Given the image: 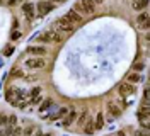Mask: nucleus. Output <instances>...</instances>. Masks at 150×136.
<instances>
[{
    "instance_id": "obj_8",
    "label": "nucleus",
    "mask_w": 150,
    "mask_h": 136,
    "mask_svg": "<svg viewBox=\"0 0 150 136\" xmlns=\"http://www.w3.org/2000/svg\"><path fill=\"white\" fill-rule=\"evenodd\" d=\"M121 112H123V109L120 107L118 104H109V106H108V114H109V121H111V119L120 118V116H121Z\"/></svg>"
},
{
    "instance_id": "obj_18",
    "label": "nucleus",
    "mask_w": 150,
    "mask_h": 136,
    "mask_svg": "<svg viewBox=\"0 0 150 136\" xmlns=\"http://www.w3.org/2000/svg\"><path fill=\"white\" fill-rule=\"evenodd\" d=\"M68 109L70 107H62L60 109V111H58V112H56V114H53V116H51V121H56V119H62V118H65V114L67 112H68Z\"/></svg>"
},
{
    "instance_id": "obj_2",
    "label": "nucleus",
    "mask_w": 150,
    "mask_h": 136,
    "mask_svg": "<svg viewBox=\"0 0 150 136\" xmlns=\"http://www.w3.org/2000/svg\"><path fill=\"white\" fill-rule=\"evenodd\" d=\"M38 41H41V43H60L62 34L58 31H45L38 36Z\"/></svg>"
},
{
    "instance_id": "obj_7",
    "label": "nucleus",
    "mask_w": 150,
    "mask_h": 136,
    "mask_svg": "<svg viewBox=\"0 0 150 136\" xmlns=\"http://www.w3.org/2000/svg\"><path fill=\"white\" fill-rule=\"evenodd\" d=\"M75 119H77V111H75L74 107H70L68 109V112L65 114V118H63V126L68 128L70 124H74L75 123Z\"/></svg>"
},
{
    "instance_id": "obj_13",
    "label": "nucleus",
    "mask_w": 150,
    "mask_h": 136,
    "mask_svg": "<svg viewBox=\"0 0 150 136\" xmlns=\"http://www.w3.org/2000/svg\"><path fill=\"white\" fill-rule=\"evenodd\" d=\"M126 82H130V83H140L142 82V75L138 72H133V73H130V75H126Z\"/></svg>"
},
{
    "instance_id": "obj_3",
    "label": "nucleus",
    "mask_w": 150,
    "mask_h": 136,
    "mask_svg": "<svg viewBox=\"0 0 150 136\" xmlns=\"http://www.w3.org/2000/svg\"><path fill=\"white\" fill-rule=\"evenodd\" d=\"M55 27L58 31H62V32H72L74 31V24L70 22V20H67L65 17H60L55 20Z\"/></svg>"
},
{
    "instance_id": "obj_31",
    "label": "nucleus",
    "mask_w": 150,
    "mask_h": 136,
    "mask_svg": "<svg viewBox=\"0 0 150 136\" xmlns=\"http://www.w3.org/2000/svg\"><path fill=\"white\" fill-rule=\"evenodd\" d=\"M38 136H51V135H48V133H46V135H41V133H39Z\"/></svg>"
},
{
    "instance_id": "obj_27",
    "label": "nucleus",
    "mask_w": 150,
    "mask_h": 136,
    "mask_svg": "<svg viewBox=\"0 0 150 136\" xmlns=\"http://www.w3.org/2000/svg\"><path fill=\"white\" fill-rule=\"evenodd\" d=\"M7 116H0V124H5V123H7Z\"/></svg>"
},
{
    "instance_id": "obj_5",
    "label": "nucleus",
    "mask_w": 150,
    "mask_h": 136,
    "mask_svg": "<svg viewBox=\"0 0 150 136\" xmlns=\"http://www.w3.org/2000/svg\"><path fill=\"white\" fill-rule=\"evenodd\" d=\"M45 58H28L26 60V66L31 68V70H39V68H45Z\"/></svg>"
},
{
    "instance_id": "obj_26",
    "label": "nucleus",
    "mask_w": 150,
    "mask_h": 136,
    "mask_svg": "<svg viewBox=\"0 0 150 136\" xmlns=\"http://www.w3.org/2000/svg\"><path fill=\"white\" fill-rule=\"evenodd\" d=\"M135 136H149V133H147V131H137Z\"/></svg>"
},
{
    "instance_id": "obj_28",
    "label": "nucleus",
    "mask_w": 150,
    "mask_h": 136,
    "mask_svg": "<svg viewBox=\"0 0 150 136\" xmlns=\"http://www.w3.org/2000/svg\"><path fill=\"white\" fill-rule=\"evenodd\" d=\"M9 121H10V124H16V123H17V119L16 118H9Z\"/></svg>"
},
{
    "instance_id": "obj_14",
    "label": "nucleus",
    "mask_w": 150,
    "mask_h": 136,
    "mask_svg": "<svg viewBox=\"0 0 150 136\" xmlns=\"http://www.w3.org/2000/svg\"><path fill=\"white\" fill-rule=\"evenodd\" d=\"M94 128L96 129H103L104 128V114L103 112H97V118L94 119Z\"/></svg>"
},
{
    "instance_id": "obj_29",
    "label": "nucleus",
    "mask_w": 150,
    "mask_h": 136,
    "mask_svg": "<svg viewBox=\"0 0 150 136\" xmlns=\"http://www.w3.org/2000/svg\"><path fill=\"white\" fill-rule=\"evenodd\" d=\"M5 54H7V56H10V54H12V48H9V49L5 51Z\"/></svg>"
},
{
    "instance_id": "obj_22",
    "label": "nucleus",
    "mask_w": 150,
    "mask_h": 136,
    "mask_svg": "<svg viewBox=\"0 0 150 136\" xmlns=\"http://www.w3.org/2000/svg\"><path fill=\"white\" fill-rule=\"evenodd\" d=\"M10 75H12V77H24V72H22V70H17V68H14V70L10 72Z\"/></svg>"
},
{
    "instance_id": "obj_17",
    "label": "nucleus",
    "mask_w": 150,
    "mask_h": 136,
    "mask_svg": "<svg viewBox=\"0 0 150 136\" xmlns=\"http://www.w3.org/2000/svg\"><path fill=\"white\" fill-rule=\"evenodd\" d=\"M149 5V0H135L133 2V9L135 10H143Z\"/></svg>"
},
{
    "instance_id": "obj_4",
    "label": "nucleus",
    "mask_w": 150,
    "mask_h": 136,
    "mask_svg": "<svg viewBox=\"0 0 150 136\" xmlns=\"http://www.w3.org/2000/svg\"><path fill=\"white\" fill-rule=\"evenodd\" d=\"M118 90H120V95H135L137 94V87L133 85V83H130V82H123L121 85L118 87Z\"/></svg>"
},
{
    "instance_id": "obj_30",
    "label": "nucleus",
    "mask_w": 150,
    "mask_h": 136,
    "mask_svg": "<svg viewBox=\"0 0 150 136\" xmlns=\"http://www.w3.org/2000/svg\"><path fill=\"white\" fill-rule=\"evenodd\" d=\"M104 0H94V4H103Z\"/></svg>"
},
{
    "instance_id": "obj_25",
    "label": "nucleus",
    "mask_w": 150,
    "mask_h": 136,
    "mask_svg": "<svg viewBox=\"0 0 150 136\" xmlns=\"http://www.w3.org/2000/svg\"><path fill=\"white\" fill-rule=\"evenodd\" d=\"M33 133H34V128H29V129H26V133H24V135H26V136H31Z\"/></svg>"
},
{
    "instance_id": "obj_15",
    "label": "nucleus",
    "mask_w": 150,
    "mask_h": 136,
    "mask_svg": "<svg viewBox=\"0 0 150 136\" xmlns=\"http://www.w3.org/2000/svg\"><path fill=\"white\" fill-rule=\"evenodd\" d=\"M82 128H84V133H87V135H92L94 131H96V128H94V119L85 121V124Z\"/></svg>"
},
{
    "instance_id": "obj_11",
    "label": "nucleus",
    "mask_w": 150,
    "mask_h": 136,
    "mask_svg": "<svg viewBox=\"0 0 150 136\" xmlns=\"http://www.w3.org/2000/svg\"><path fill=\"white\" fill-rule=\"evenodd\" d=\"M26 51H28V54H36V56H39V54H46V48L45 46H29Z\"/></svg>"
},
{
    "instance_id": "obj_19",
    "label": "nucleus",
    "mask_w": 150,
    "mask_h": 136,
    "mask_svg": "<svg viewBox=\"0 0 150 136\" xmlns=\"http://www.w3.org/2000/svg\"><path fill=\"white\" fill-rule=\"evenodd\" d=\"M51 106H53V100H51V99H45L43 102H41V106H39L41 114H43L45 111H48V109H51Z\"/></svg>"
},
{
    "instance_id": "obj_20",
    "label": "nucleus",
    "mask_w": 150,
    "mask_h": 136,
    "mask_svg": "<svg viewBox=\"0 0 150 136\" xmlns=\"http://www.w3.org/2000/svg\"><path fill=\"white\" fill-rule=\"evenodd\" d=\"M87 116H89V112L85 111L84 114H82V116L79 118V126H84V124H85V121H87Z\"/></svg>"
},
{
    "instance_id": "obj_32",
    "label": "nucleus",
    "mask_w": 150,
    "mask_h": 136,
    "mask_svg": "<svg viewBox=\"0 0 150 136\" xmlns=\"http://www.w3.org/2000/svg\"><path fill=\"white\" fill-rule=\"evenodd\" d=\"M53 2H63V0H53Z\"/></svg>"
},
{
    "instance_id": "obj_12",
    "label": "nucleus",
    "mask_w": 150,
    "mask_h": 136,
    "mask_svg": "<svg viewBox=\"0 0 150 136\" xmlns=\"http://www.w3.org/2000/svg\"><path fill=\"white\" fill-rule=\"evenodd\" d=\"M22 12H24V16L28 19H33L34 17V5L33 4H24L22 5Z\"/></svg>"
},
{
    "instance_id": "obj_16",
    "label": "nucleus",
    "mask_w": 150,
    "mask_h": 136,
    "mask_svg": "<svg viewBox=\"0 0 150 136\" xmlns=\"http://www.w3.org/2000/svg\"><path fill=\"white\" fill-rule=\"evenodd\" d=\"M39 94H41V89H39V87H34V89L31 90V102H29V104H36L38 100H39Z\"/></svg>"
},
{
    "instance_id": "obj_1",
    "label": "nucleus",
    "mask_w": 150,
    "mask_h": 136,
    "mask_svg": "<svg viewBox=\"0 0 150 136\" xmlns=\"http://www.w3.org/2000/svg\"><path fill=\"white\" fill-rule=\"evenodd\" d=\"M74 10L79 12L80 16L82 14L84 16H91V14H94V10H96V4H94V0H79L75 4Z\"/></svg>"
},
{
    "instance_id": "obj_10",
    "label": "nucleus",
    "mask_w": 150,
    "mask_h": 136,
    "mask_svg": "<svg viewBox=\"0 0 150 136\" xmlns=\"http://www.w3.org/2000/svg\"><path fill=\"white\" fill-rule=\"evenodd\" d=\"M38 10H39V14L41 16H45L48 12H51L53 10V4L51 2H48V0H41L39 4H38Z\"/></svg>"
},
{
    "instance_id": "obj_23",
    "label": "nucleus",
    "mask_w": 150,
    "mask_h": 136,
    "mask_svg": "<svg viewBox=\"0 0 150 136\" xmlns=\"http://www.w3.org/2000/svg\"><path fill=\"white\" fill-rule=\"evenodd\" d=\"M19 37H21V32H19V31H14V32H12V36H10V39H12V41H16V39H19Z\"/></svg>"
},
{
    "instance_id": "obj_9",
    "label": "nucleus",
    "mask_w": 150,
    "mask_h": 136,
    "mask_svg": "<svg viewBox=\"0 0 150 136\" xmlns=\"http://www.w3.org/2000/svg\"><path fill=\"white\" fill-rule=\"evenodd\" d=\"M65 19H67V20H70L72 24H80V22H82V16H80L79 12H75L74 9L67 12V14H65Z\"/></svg>"
},
{
    "instance_id": "obj_24",
    "label": "nucleus",
    "mask_w": 150,
    "mask_h": 136,
    "mask_svg": "<svg viewBox=\"0 0 150 136\" xmlns=\"http://www.w3.org/2000/svg\"><path fill=\"white\" fill-rule=\"evenodd\" d=\"M143 102H149V89H145L143 92Z\"/></svg>"
},
{
    "instance_id": "obj_6",
    "label": "nucleus",
    "mask_w": 150,
    "mask_h": 136,
    "mask_svg": "<svg viewBox=\"0 0 150 136\" xmlns=\"http://www.w3.org/2000/svg\"><path fill=\"white\" fill-rule=\"evenodd\" d=\"M149 20H150L149 12H140L137 16V24H138L140 29H149Z\"/></svg>"
},
{
    "instance_id": "obj_21",
    "label": "nucleus",
    "mask_w": 150,
    "mask_h": 136,
    "mask_svg": "<svg viewBox=\"0 0 150 136\" xmlns=\"http://www.w3.org/2000/svg\"><path fill=\"white\" fill-rule=\"evenodd\" d=\"M143 68H145V65L142 63V61H140V63H135V65H133V70H135V72H138V73L143 72Z\"/></svg>"
}]
</instances>
